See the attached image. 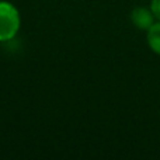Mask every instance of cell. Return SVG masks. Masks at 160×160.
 Listing matches in <instances>:
<instances>
[{"label": "cell", "mask_w": 160, "mask_h": 160, "mask_svg": "<svg viewBox=\"0 0 160 160\" xmlns=\"http://www.w3.org/2000/svg\"><path fill=\"white\" fill-rule=\"evenodd\" d=\"M20 28V14L8 2H0V42L16 37Z\"/></svg>", "instance_id": "6da1fadb"}, {"label": "cell", "mask_w": 160, "mask_h": 160, "mask_svg": "<svg viewBox=\"0 0 160 160\" xmlns=\"http://www.w3.org/2000/svg\"><path fill=\"white\" fill-rule=\"evenodd\" d=\"M131 20H132L133 25L139 30L148 31L153 24H155V16H153L152 10L146 7H136L131 13Z\"/></svg>", "instance_id": "7a4b0ae2"}, {"label": "cell", "mask_w": 160, "mask_h": 160, "mask_svg": "<svg viewBox=\"0 0 160 160\" xmlns=\"http://www.w3.org/2000/svg\"><path fill=\"white\" fill-rule=\"evenodd\" d=\"M146 41H148V45H149L150 49L155 53L160 55V21L153 24L152 27L148 30Z\"/></svg>", "instance_id": "3957f363"}, {"label": "cell", "mask_w": 160, "mask_h": 160, "mask_svg": "<svg viewBox=\"0 0 160 160\" xmlns=\"http://www.w3.org/2000/svg\"><path fill=\"white\" fill-rule=\"evenodd\" d=\"M150 10H152L153 16L158 20H160V0H152V3H150Z\"/></svg>", "instance_id": "277c9868"}]
</instances>
